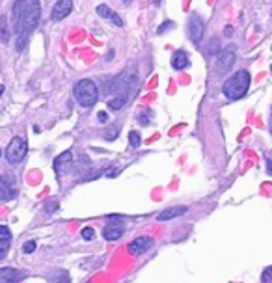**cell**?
<instances>
[{
    "mask_svg": "<svg viewBox=\"0 0 272 283\" xmlns=\"http://www.w3.org/2000/svg\"><path fill=\"white\" fill-rule=\"evenodd\" d=\"M39 15H41V10H39V0H32V4H28L26 11H24V15H22L21 22H19V26H17L15 34H17V50L21 52L24 50L28 43V38H30V34L36 30L39 22Z\"/></svg>",
    "mask_w": 272,
    "mask_h": 283,
    "instance_id": "6da1fadb",
    "label": "cell"
},
{
    "mask_svg": "<svg viewBox=\"0 0 272 283\" xmlns=\"http://www.w3.org/2000/svg\"><path fill=\"white\" fill-rule=\"evenodd\" d=\"M136 86H138V78H136V71L134 69H125L123 73L112 78V80L106 84L104 92L110 93V95H123V97H131L132 93L136 92Z\"/></svg>",
    "mask_w": 272,
    "mask_h": 283,
    "instance_id": "7a4b0ae2",
    "label": "cell"
},
{
    "mask_svg": "<svg viewBox=\"0 0 272 283\" xmlns=\"http://www.w3.org/2000/svg\"><path fill=\"white\" fill-rule=\"evenodd\" d=\"M248 88H250V73L244 69H240L224 82L222 92L229 101H237V99L244 97L246 92H248Z\"/></svg>",
    "mask_w": 272,
    "mask_h": 283,
    "instance_id": "3957f363",
    "label": "cell"
},
{
    "mask_svg": "<svg viewBox=\"0 0 272 283\" xmlns=\"http://www.w3.org/2000/svg\"><path fill=\"white\" fill-rule=\"evenodd\" d=\"M73 95H75L76 103L80 104V106L90 108V106H93L99 101V88L90 78H82L73 88Z\"/></svg>",
    "mask_w": 272,
    "mask_h": 283,
    "instance_id": "277c9868",
    "label": "cell"
},
{
    "mask_svg": "<svg viewBox=\"0 0 272 283\" xmlns=\"http://www.w3.org/2000/svg\"><path fill=\"white\" fill-rule=\"evenodd\" d=\"M28 151V144L22 140L21 136L11 138V142L6 147V160L10 164H21L26 157Z\"/></svg>",
    "mask_w": 272,
    "mask_h": 283,
    "instance_id": "5b68a950",
    "label": "cell"
},
{
    "mask_svg": "<svg viewBox=\"0 0 272 283\" xmlns=\"http://www.w3.org/2000/svg\"><path fill=\"white\" fill-rule=\"evenodd\" d=\"M186 30H188V38L194 45H200V41L203 39V32H205V24H203V19L200 15H191L188 17V24H186Z\"/></svg>",
    "mask_w": 272,
    "mask_h": 283,
    "instance_id": "8992f818",
    "label": "cell"
},
{
    "mask_svg": "<svg viewBox=\"0 0 272 283\" xmlns=\"http://www.w3.org/2000/svg\"><path fill=\"white\" fill-rule=\"evenodd\" d=\"M151 248H153L151 237H138V239H134L132 242H129V253L134 257L146 253V251H149Z\"/></svg>",
    "mask_w": 272,
    "mask_h": 283,
    "instance_id": "52a82bcc",
    "label": "cell"
},
{
    "mask_svg": "<svg viewBox=\"0 0 272 283\" xmlns=\"http://www.w3.org/2000/svg\"><path fill=\"white\" fill-rule=\"evenodd\" d=\"M235 64V47H228V49H224L218 56V62H216V69L218 73H226L233 67Z\"/></svg>",
    "mask_w": 272,
    "mask_h": 283,
    "instance_id": "ba28073f",
    "label": "cell"
},
{
    "mask_svg": "<svg viewBox=\"0 0 272 283\" xmlns=\"http://www.w3.org/2000/svg\"><path fill=\"white\" fill-rule=\"evenodd\" d=\"M71 11H73V0H58L55 6V10L50 13V19L52 21H62V19H66L69 15Z\"/></svg>",
    "mask_w": 272,
    "mask_h": 283,
    "instance_id": "9c48e42d",
    "label": "cell"
},
{
    "mask_svg": "<svg viewBox=\"0 0 272 283\" xmlns=\"http://www.w3.org/2000/svg\"><path fill=\"white\" fill-rule=\"evenodd\" d=\"M22 278H24L22 270H17V268L11 267L0 268V283H19Z\"/></svg>",
    "mask_w": 272,
    "mask_h": 283,
    "instance_id": "30bf717a",
    "label": "cell"
},
{
    "mask_svg": "<svg viewBox=\"0 0 272 283\" xmlns=\"http://www.w3.org/2000/svg\"><path fill=\"white\" fill-rule=\"evenodd\" d=\"M28 8V2L26 0H15L13 6H11V22H13V32L17 30L19 26V22H21L22 15H24V11Z\"/></svg>",
    "mask_w": 272,
    "mask_h": 283,
    "instance_id": "8fae6325",
    "label": "cell"
},
{
    "mask_svg": "<svg viewBox=\"0 0 272 283\" xmlns=\"http://www.w3.org/2000/svg\"><path fill=\"white\" fill-rule=\"evenodd\" d=\"M95 11H97L99 17H103V19H108V21L112 22L114 26H123V22H121V17L118 15V13H116V11L112 10L110 6L101 4V6H97V10H95Z\"/></svg>",
    "mask_w": 272,
    "mask_h": 283,
    "instance_id": "7c38bea8",
    "label": "cell"
},
{
    "mask_svg": "<svg viewBox=\"0 0 272 283\" xmlns=\"http://www.w3.org/2000/svg\"><path fill=\"white\" fill-rule=\"evenodd\" d=\"M71 164H73V153L71 151H64L62 155H58L55 160V169L56 174H64L67 168H69Z\"/></svg>",
    "mask_w": 272,
    "mask_h": 283,
    "instance_id": "4fadbf2b",
    "label": "cell"
},
{
    "mask_svg": "<svg viewBox=\"0 0 272 283\" xmlns=\"http://www.w3.org/2000/svg\"><path fill=\"white\" fill-rule=\"evenodd\" d=\"M188 66H191V60H188V54H186L185 50L181 49L177 52H174V56H172V67L175 71H183Z\"/></svg>",
    "mask_w": 272,
    "mask_h": 283,
    "instance_id": "5bb4252c",
    "label": "cell"
},
{
    "mask_svg": "<svg viewBox=\"0 0 272 283\" xmlns=\"http://www.w3.org/2000/svg\"><path fill=\"white\" fill-rule=\"evenodd\" d=\"M185 212H186V207H168L158 212L157 220L158 222H168V220H174L177 216H183Z\"/></svg>",
    "mask_w": 272,
    "mask_h": 283,
    "instance_id": "9a60e30c",
    "label": "cell"
},
{
    "mask_svg": "<svg viewBox=\"0 0 272 283\" xmlns=\"http://www.w3.org/2000/svg\"><path fill=\"white\" fill-rule=\"evenodd\" d=\"M125 229L123 225H118V223H106V228L103 229V237L106 240H118L123 237Z\"/></svg>",
    "mask_w": 272,
    "mask_h": 283,
    "instance_id": "2e32d148",
    "label": "cell"
},
{
    "mask_svg": "<svg viewBox=\"0 0 272 283\" xmlns=\"http://www.w3.org/2000/svg\"><path fill=\"white\" fill-rule=\"evenodd\" d=\"M10 41V22H8V17L2 15L0 17V43H8Z\"/></svg>",
    "mask_w": 272,
    "mask_h": 283,
    "instance_id": "e0dca14e",
    "label": "cell"
},
{
    "mask_svg": "<svg viewBox=\"0 0 272 283\" xmlns=\"http://www.w3.org/2000/svg\"><path fill=\"white\" fill-rule=\"evenodd\" d=\"M129 99L123 95H112V99H108V108L110 110H121L127 104Z\"/></svg>",
    "mask_w": 272,
    "mask_h": 283,
    "instance_id": "ac0fdd59",
    "label": "cell"
},
{
    "mask_svg": "<svg viewBox=\"0 0 272 283\" xmlns=\"http://www.w3.org/2000/svg\"><path fill=\"white\" fill-rule=\"evenodd\" d=\"M17 196V190L13 186H0V202H10Z\"/></svg>",
    "mask_w": 272,
    "mask_h": 283,
    "instance_id": "d6986e66",
    "label": "cell"
},
{
    "mask_svg": "<svg viewBox=\"0 0 272 283\" xmlns=\"http://www.w3.org/2000/svg\"><path fill=\"white\" fill-rule=\"evenodd\" d=\"M140 144H142L140 132H138V131L129 132V146H131L132 149H136V147H140Z\"/></svg>",
    "mask_w": 272,
    "mask_h": 283,
    "instance_id": "ffe728a7",
    "label": "cell"
},
{
    "mask_svg": "<svg viewBox=\"0 0 272 283\" xmlns=\"http://www.w3.org/2000/svg\"><path fill=\"white\" fill-rule=\"evenodd\" d=\"M0 183H2V185H4V186H13V188H15L17 179H15V175L4 174V175H0Z\"/></svg>",
    "mask_w": 272,
    "mask_h": 283,
    "instance_id": "44dd1931",
    "label": "cell"
},
{
    "mask_svg": "<svg viewBox=\"0 0 272 283\" xmlns=\"http://www.w3.org/2000/svg\"><path fill=\"white\" fill-rule=\"evenodd\" d=\"M8 251H10V240H0V261L8 256Z\"/></svg>",
    "mask_w": 272,
    "mask_h": 283,
    "instance_id": "7402d4cb",
    "label": "cell"
},
{
    "mask_svg": "<svg viewBox=\"0 0 272 283\" xmlns=\"http://www.w3.org/2000/svg\"><path fill=\"white\" fill-rule=\"evenodd\" d=\"M118 134H120V127H112V129H108V131L104 132V138L106 140H114Z\"/></svg>",
    "mask_w": 272,
    "mask_h": 283,
    "instance_id": "603a6c76",
    "label": "cell"
},
{
    "mask_svg": "<svg viewBox=\"0 0 272 283\" xmlns=\"http://www.w3.org/2000/svg\"><path fill=\"white\" fill-rule=\"evenodd\" d=\"M218 52H222L220 45H218V39H212L211 45H209V54H218Z\"/></svg>",
    "mask_w": 272,
    "mask_h": 283,
    "instance_id": "cb8c5ba5",
    "label": "cell"
},
{
    "mask_svg": "<svg viewBox=\"0 0 272 283\" xmlns=\"http://www.w3.org/2000/svg\"><path fill=\"white\" fill-rule=\"evenodd\" d=\"M80 235H82V239L84 240H93V237H95V233H93L92 228H84Z\"/></svg>",
    "mask_w": 272,
    "mask_h": 283,
    "instance_id": "d4e9b609",
    "label": "cell"
},
{
    "mask_svg": "<svg viewBox=\"0 0 272 283\" xmlns=\"http://www.w3.org/2000/svg\"><path fill=\"white\" fill-rule=\"evenodd\" d=\"M11 239V231L6 225H0V240H10Z\"/></svg>",
    "mask_w": 272,
    "mask_h": 283,
    "instance_id": "484cf974",
    "label": "cell"
},
{
    "mask_svg": "<svg viewBox=\"0 0 272 283\" xmlns=\"http://www.w3.org/2000/svg\"><path fill=\"white\" fill-rule=\"evenodd\" d=\"M174 28V22L172 21H166L164 24H160V26L157 28V34H164V32H168V30H172Z\"/></svg>",
    "mask_w": 272,
    "mask_h": 283,
    "instance_id": "4316f807",
    "label": "cell"
},
{
    "mask_svg": "<svg viewBox=\"0 0 272 283\" xmlns=\"http://www.w3.org/2000/svg\"><path fill=\"white\" fill-rule=\"evenodd\" d=\"M58 209V202L56 200H49V202L45 203V211L47 212H55Z\"/></svg>",
    "mask_w": 272,
    "mask_h": 283,
    "instance_id": "83f0119b",
    "label": "cell"
},
{
    "mask_svg": "<svg viewBox=\"0 0 272 283\" xmlns=\"http://www.w3.org/2000/svg\"><path fill=\"white\" fill-rule=\"evenodd\" d=\"M34 250H36V242H34V240L24 242V246H22V251H24V253H32Z\"/></svg>",
    "mask_w": 272,
    "mask_h": 283,
    "instance_id": "f1b7e54d",
    "label": "cell"
},
{
    "mask_svg": "<svg viewBox=\"0 0 272 283\" xmlns=\"http://www.w3.org/2000/svg\"><path fill=\"white\" fill-rule=\"evenodd\" d=\"M263 283H272V267L265 268V272H263Z\"/></svg>",
    "mask_w": 272,
    "mask_h": 283,
    "instance_id": "f546056e",
    "label": "cell"
},
{
    "mask_svg": "<svg viewBox=\"0 0 272 283\" xmlns=\"http://www.w3.org/2000/svg\"><path fill=\"white\" fill-rule=\"evenodd\" d=\"M121 222H123V218L121 216H116V214L106 216V223H121Z\"/></svg>",
    "mask_w": 272,
    "mask_h": 283,
    "instance_id": "4dcf8cb0",
    "label": "cell"
},
{
    "mask_svg": "<svg viewBox=\"0 0 272 283\" xmlns=\"http://www.w3.org/2000/svg\"><path fill=\"white\" fill-rule=\"evenodd\" d=\"M55 283H71V278H69V276H67L66 272H64V274H62V276H58V279H56Z\"/></svg>",
    "mask_w": 272,
    "mask_h": 283,
    "instance_id": "1f68e13d",
    "label": "cell"
},
{
    "mask_svg": "<svg viewBox=\"0 0 272 283\" xmlns=\"http://www.w3.org/2000/svg\"><path fill=\"white\" fill-rule=\"evenodd\" d=\"M224 36H226V38H231V36H233V28H231V26L224 28Z\"/></svg>",
    "mask_w": 272,
    "mask_h": 283,
    "instance_id": "d6a6232c",
    "label": "cell"
},
{
    "mask_svg": "<svg viewBox=\"0 0 272 283\" xmlns=\"http://www.w3.org/2000/svg\"><path fill=\"white\" fill-rule=\"evenodd\" d=\"M118 174H120V172H118L116 168H110L108 172H106V177H116Z\"/></svg>",
    "mask_w": 272,
    "mask_h": 283,
    "instance_id": "836d02e7",
    "label": "cell"
},
{
    "mask_svg": "<svg viewBox=\"0 0 272 283\" xmlns=\"http://www.w3.org/2000/svg\"><path fill=\"white\" fill-rule=\"evenodd\" d=\"M99 121H108V114H106V112H99Z\"/></svg>",
    "mask_w": 272,
    "mask_h": 283,
    "instance_id": "e575fe53",
    "label": "cell"
},
{
    "mask_svg": "<svg viewBox=\"0 0 272 283\" xmlns=\"http://www.w3.org/2000/svg\"><path fill=\"white\" fill-rule=\"evenodd\" d=\"M138 121H140V123H149V118H147L146 114H142V116H138Z\"/></svg>",
    "mask_w": 272,
    "mask_h": 283,
    "instance_id": "d590c367",
    "label": "cell"
},
{
    "mask_svg": "<svg viewBox=\"0 0 272 283\" xmlns=\"http://www.w3.org/2000/svg\"><path fill=\"white\" fill-rule=\"evenodd\" d=\"M267 172H268V175H272V158L267 160Z\"/></svg>",
    "mask_w": 272,
    "mask_h": 283,
    "instance_id": "8d00e7d4",
    "label": "cell"
},
{
    "mask_svg": "<svg viewBox=\"0 0 272 283\" xmlns=\"http://www.w3.org/2000/svg\"><path fill=\"white\" fill-rule=\"evenodd\" d=\"M2 93H4V86L0 84V97H2Z\"/></svg>",
    "mask_w": 272,
    "mask_h": 283,
    "instance_id": "74e56055",
    "label": "cell"
},
{
    "mask_svg": "<svg viewBox=\"0 0 272 283\" xmlns=\"http://www.w3.org/2000/svg\"><path fill=\"white\" fill-rule=\"evenodd\" d=\"M158 2H160V0H155V4H158Z\"/></svg>",
    "mask_w": 272,
    "mask_h": 283,
    "instance_id": "f35d334b",
    "label": "cell"
},
{
    "mask_svg": "<svg viewBox=\"0 0 272 283\" xmlns=\"http://www.w3.org/2000/svg\"><path fill=\"white\" fill-rule=\"evenodd\" d=\"M123 2H129V0H123Z\"/></svg>",
    "mask_w": 272,
    "mask_h": 283,
    "instance_id": "ab89813d",
    "label": "cell"
},
{
    "mask_svg": "<svg viewBox=\"0 0 272 283\" xmlns=\"http://www.w3.org/2000/svg\"><path fill=\"white\" fill-rule=\"evenodd\" d=\"M0 157H2V151H0Z\"/></svg>",
    "mask_w": 272,
    "mask_h": 283,
    "instance_id": "60d3db41",
    "label": "cell"
},
{
    "mask_svg": "<svg viewBox=\"0 0 272 283\" xmlns=\"http://www.w3.org/2000/svg\"><path fill=\"white\" fill-rule=\"evenodd\" d=\"M270 131H272V125H270Z\"/></svg>",
    "mask_w": 272,
    "mask_h": 283,
    "instance_id": "b9f144b4",
    "label": "cell"
}]
</instances>
